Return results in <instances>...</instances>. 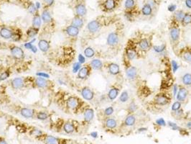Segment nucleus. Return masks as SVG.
Returning a JSON list of instances; mask_svg holds the SVG:
<instances>
[{
  "mask_svg": "<svg viewBox=\"0 0 191 144\" xmlns=\"http://www.w3.org/2000/svg\"><path fill=\"white\" fill-rule=\"evenodd\" d=\"M94 114H95V112L94 109L90 105L88 106L83 113V115H84V120L82 122L83 125L90 124L93 119L94 118Z\"/></svg>",
  "mask_w": 191,
  "mask_h": 144,
  "instance_id": "b1692460",
  "label": "nucleus"
},
{
  "mask_svg": "<svg viewBox=\"0 0 191 144\" xmlns=\"http://www.w3.org/2000/svg\"><path fill=\"white\" fill-rule=\"evenodd\" d=\"M190 24H191V13H185L184 17L180 23V25L185 27V26H187Z\"/></svg>",
  "mask_w": 191,
  "mask_h": 144,
  "instance_id": "79ce46f5",
  "label": "nucleus"
},
{
  "mask_svg": "<svg viewBox=\"0 0 191 144\" xmlns=\"http://www.w3.org/2000/svg\"><path fill=\"white\" fill-rule=\"evenodd\" d=\"M35 139L44 144H70L73 141L70 139L55 137L45 133H42L40 136H36Z\"/></svg>",
  "mask_w": 191,
  "mask_h": 144,
  "instance_id": "4468645a",
  "label": "nucleus"
},
{
  "mask_svg": "<svg viewBox=\"0 0 191 144\" xmlns=\"http://www.w3.org/2000/svg\"><path fill=\"white\" fill-rule=\"evenodd\" d=\"M114 109L113 107H108L106 109H104V110H102L101 111L102 119L106 118V117H111L114 113Z\"/></svg>",
  "mask_w": 191,
  "mask_h": 144,
  "instance_id": "58836bf2",
  "label": "nucleus"
},
{
  "mask_svg": "<svg viewBox=\"0 0 191 144\" xmlns=\"http://www.w3.org/2000/svg\"><path fill=\"white\" fill-rule=\"evenodd\" d=\"M131 63L132 62L123 58V65L124 66L126 77L132 82H137L139 79V72H138V69L135 66H132Z\"/></svg>",
  "mask_w": 191,
  "mask_h": 144,
  "instance_id": "2eb2a0df",
  "label": "nucleus"
},
{
  "mask_svg": "<svg viewBox=\"0 0 191 144\" xmlns=\"http://www.w3.org/2000/svg\"><path fill=\"white\" fill-rule=\"evenodd\" d=\"M118 1L116 0H104L102 4V8L103 11L106 12H112L117 7Z\"/></svg>",
  "mask_w": 191,
  "mask_h": 144,
  "instance_id": "a878e982",
  "label": "nucleus"
},
{
  "mask_svg": "<svg viewBox=\"0 0 191 144\" xmlns=\"http://www.w3.org/2000/svg\"><path fill=\"white\" fill-rule=\"evenodd\" d=\"M75 88L80 93L81 97L86 101H92L95 98L96 93L91 87H88V86H83V87H80L75 86Z\"/></svg>",
  "mask_w": 191,
  "mask_h": 144,
  "instance_id": "f3484780",
  "label": "nucleus"
},
{
  "mask_svg": "<svg viewBox=\"0 0 191 144\" xmlns=\"http://www.w3.org/2000/svg\"><path fill=\"white\" fill-rule=\"evenodd\" d=\"M143 56L144 55L138 48L137 43L134 37L129 38L126 42L124 49L123 58L132 62L135 59H142Z\"/></svg>",
  "mask_w": 191,
  "mask_h": 144,
  "instance_id": "6e6552de",
  "label": "nucleus"
},
{
  "mask_svg": "<svg viewBox=\"0 0 191 144\" xmlns=\"http://www.w3.org/2000/svg\"><path fill=\"white\" fill-rule=\"evenodd\" d=\"M181 82L183 86L186 87H191V73H186L181 77Z\"/></svg>",
  "mask_w": 191,
  "mask_h": 144,
  "instance_id": "c9c22d12",
  "label": "nucleus"
},
{
  "mask_svg": "<svg viewBox=\"0 0 191 144\" xmlns=\"http://www.w3.org/2000/svg\"><path fill=\"white\" fill-rule=\"evenodd\" d=\"M27 10H28L29 12L30 13V14H35L36 13L38 12V9H37V7H36L35 4H33V3L32 2H30L27 4Z\"/></svg>",
  "mask_w": 191,
  "mask_h": 144,
  "instance_id": "c03bdc74",
  "label": "nucleus"
},
{
  "mask_svg": "<svg viewBox=\"0 0 191 144\" xmlns=\"http://www.w3.org/2000/svg\"><path fill=\"white\" fill-rule=\"evenodd\" d=\"M124 37V25L121 23H117L114 30L108 35L106 38V46L110 53L116 56L122 51Z\"/></svg>",
  "mask_w": 191,
  "mask_h": 144,
  "instance_id": "7ed1b4c3",
  "label": "nucleus"
},
{
  "mask_svg": "<svg viewBox=\"0 0 191 144\" xmlns=\"http://www.w3.org/2000/svg\"><path fill=\"white\" fill-rule=\"evenodd\" d=\"M0 144H7V141L4 138L0 137Z\"/></svg>",
  "mask_w": 191,
  "mask_h": 144,
  "instance_id": "603ef678",
  "label": "nucleus"
},
{
  "mask_svg": "<svg viewBox=\"0 0 191 144\" xmlns=\"http://www.w3.org/2000/svg\"><path fill=\"white\" fill-rule=\"evenodd\" d=\"M25 78L27 88L37 89L44 90L53 94L55 91V84L49 78L40 76H26Z\"/></svg>",
  "mask_w": 191,
  "mask_h": 144,
  "instance_id": "39448f33",
  "label": "nucleus"
},
{
  "mask_svg": "<svg viewBox=\"0 0 191 144\" xmlns=\"http://www.w3.org/2000/svg\"><path fill=\"white\" fill-rule=\"evenodd\" d=\"M189 97H190V91L188 88L183 84L178 85L177 93V101H179L182 103V104H185L188 102Z\"/></svg>",
  "mask_w": 191,
  "mask_h": 144,
  "instance_id": "6ab92c4d",
  "label": "nucleus"
},
{
  "mask_svg": "<svg viewBox=\"0 0 191 144\" xmlns=\"http://www.w3.org/2000/svg\"><path fill=\"white\" fill-rule=\"evenodd\" d=\"M75 15L79 17H84L87 14V9L86 4L84 1L80 0L75 6Z\"/></svg>",
  "mask_w": 191,
  "mask_h": 144,
  "instance_id": "393cba45",
  "label": "nucleus"
},
{
  "mask_svg": "<svg viewBox=\"0 0 191 144\" xmlns=\"http://www.w3.org/2000/svg\"><path fill=\"white\" fill-rule=\"evenodd\" d=\"M176 9V6L174 4H171L168 7V10L170 12H174Z\"/></svg>",
  "mask_w": 191,
  "mask_h": 144,
  "instance_id": "8fccbe9b",
  "label": "nucleus"
},
{
  "mask_svg": "<svg viewBox=\"0 0 191 144\" xmlns=\"http://www.w3.org/2000/svg\"><path fill=\"white\" fill-rule=\"evenodd\" d=\"M8 107L9 110L11 112L14 113L20 114L24 118L33 119L35 117L36 113L37 110L34 108H30V107H23V106L18 105L17 104H11Z\"/></svg>",
  "mask_w": 191,
  "mask_h": 144,
  "instance_id": "f8f14e48",
  "label": "nucleus"
},
{
  "mask_svg": "<svg viewBox=\"0 0 191 144\" xmlns=\"http://www.w3.org/2000/svg\"><path fill=\"white\" fill-rule=\"evenodd\" d=\"M103 68L107 71L110 75L113 76L116 78V81L118 82L123 83L124 76L121 71L120 66L116 63L112 61H104L103 62Z\"/></svg>",
  "mask_w": 191,
  "mask_h": 144,
  "instance_id": "ddd939ff",
  "label": "nucleus"
},
{
  "mask_svg": "<svg viewBox=\"0 0 191 144\" xmlns=\"http://www.w3.org/2000/svg\"><path fill=\"white\" fill-rule=\"evenodd\" d=\"M40 33V30L38 29H36L33 27H30V28H28V30H27L26 31V35L28 38H33L35 37L36 35Z\"/></svg>",
  "mask_w": 191,
  "mask_h": 144,
  "instance_id": "4c0bfd02",
  "label": "nucleus"
},
{
  "mask_svg": "<svg viewBox=\"0 0 191 144\" xmlns=\"http://www.w3.org/2000/svg\"><path fill=\"white\" fill-rule=\"evenodd\" d=\"M80 123L75 120H65L63 119H59L55 123V126L59 127L62 129L63 131L65 132L67 134H71L74 132L77 131L79 128Z\"/></svg>",
  "mask_w": 191,
  "mask_h": 144,
  "instance_id": "9b49d317",
  "label": "nucleus"
},
{
  "mask_svg": "<svg viewBox=\"0 0 191 144\" xmlns=\"http://www.w3.org/2000/svg\"><path fill=\"white\" fill-rule=\"evenodd\" d=\"M80 30H81L78 29V27L70 25L66 26V27L63 29V32L64 34L68 38H69L71 39H74L78 38V35H79L80 33Z\"/></svg>",
  "mask_w": 191,
  "mask_h": 144,
  "instance_id": "5701e85b",
  "label": "nucleus"
},
{
  "mask_svg": "<svg viewBox=\"0 0 191 144\" xmlns=\"http://www.w3.org/2000/svg\"><path fill=\"white\" fill-rule=\"evenodd\" d=\"M186 5L187 7L191 9V0H186Z\"/></svg>",
  "mask_w": 191,
  "mask_h": 144,
  "instance_id": "864d4df0",
  "label": "nucleus"
},
{
  "mask_svg": "<svg viewBox=\"0 0 191 144\" xmlns=\"http://www.w3.org/2000/svg\"><path fill=\"white\" fill-rule=\"evenodd\" d=\"M138 109L137 104H136L135 100H132L130 103H129V106L127 108V114H131V113H135Z\"/></svg>",
  "mask_w": 191,
  "mask_h": 144,
  "instance_id": "37998d69",
  "label": "nucleus"
},
{
  "mask_svg": "<svg viewBox=\"0 0 191 144\" xmlns=\"http://www.w3.org/2000/svg\"><path fill=\"white\" fill-rule=\"evenodd\" d=\"M136 120L137 118L135 113L127 114L123 122V126H126V127H132L136 123Z\"/></svg>",
  "mask_w": 191,
  "mask_h": 144,
  "instance_id": "c85d7f7f",
  "label": "nucleus"
},
{
  "mask_svg": "<svg viewBox=\"0 0 191 144\" xmlns=\"http://www.w3.org/2000/svg\"><path fill=\"white\" fill-rule=\"evenodd\" d=\"M175 53L182 61L191 64V46H186L182 47Z\"/></svg>",
  "mask_w": 191,
  "mask_h": 144,
  "instance_id": "aec40b11",
  "label": "nucleus"
},
{
  "mask_svg": "<svg viewBox=\"0 0 191 144\" xmlns=\"http://www.w3.org/2000/svg\"><path fill=\"white\" fill-rule=\"evenodd\" d=\"M93 72V69L89 63H86L85 64L83 65L81 67V69L78 70V73H77L76 78L80 80H86L88 79L91 75Z\"/></svg>",
  "mask_w": 191,
  "mask_h": 144,
  "instance_id": "412c9836",
  "label": "nucleus"
},
{
  "mask_svg": "<svg viewBox=\"0 0 191 144\" xmlns=\"http://www.w3.org/2000/svg\"><path fill=\"white\" fill-rule=\"evenodd\" d=\"M171 115L174 117L175 120H180L183 119H186V113L184 112L183 108L180 109L176 111H171Z\"/></svg>",
  "mask_w": 191,
  "mask_h": 144,
  "instance_id": "f704fd0d",
  "label": "nucleus"
},
{
  "mask_svg": "<svg viewBox=\"0 0 191 144\" xmlns=\"http://www.w3.org/2000/svg\"><path fill=\"white\" fill-rule=\"evenodd\" d=\"M182 103L179 101H175L172 105V111H176L182 108Z\"/></svg>",
  "mask_w": 191,
  "mask_h": 144,
  "instance_id": "de8ad7c7",
  "label": "nucleus"
},
{
  "mask_svg": "<svg viewBox=\"0 0 191 144\" xmlns=\"http://www.w3.org/2000/svg\"><path fill=\"white\" fill-rule=\"evenodd\" d=\"M169 37H170V43L173 51L175 52L177 50L180 39H181V28L180 24L177 22L175 21L173 19H171L170 25H169Z\"/></svg>",
  "mask_w": 191,
  "mask_h": 144,
  "instance_id": "1a4fd4ad",
  "label": "nucleus"
},
{
  "mask_svg": "<svg viewBox=\"0 0 191 144\" xmlns=\"http://www.w3.org/2000/svg\"><path fill=\"white\" fill-rule=\"evenodd\" d=\"M117 22V20L114 17H106V16H100L97 18L91 20L87 24L86 32L87 34L92 37L99 33L102 29L109 27Z\"/></svg>",
  "mask_w": 191,
  "mask_h": 144,
  "instance_id": "20e7f679",
  "label": "nucleus"
},
{
  "mask_svg": "<svg viewBox=\"0 0 191 144\" xmlns=\"http://www.w3.org/2000/svg\"><path fill=\"white\" fill-rule=\"evenodd\" d=\"M52 114L48 111H43V110H37L35 115V118L40 120H46L50 118Z\"/></svg>",
  "mask_w": 191,
  "mask_h": 144,
  "instance_id": "473e14b6",
  "label": "nucleus"
},
{
  "mask_svg": "<svg viewBox=\"0 0 191 144\" xmlns=\"http://www.w3.org/2000/svg\"><path fill=\"white\" fill-rule=\"evenodd\" d=\"M129 100V93H128L127 91H122V94L120 95V97H119V101L121 102H126Z\"/></svg>",
  "mask_w": 191,
  "mask_h": 144,
  "instance_id": "a18cd8bd",
  "label": "nucleus"
},
{
  "mask_svg": "<svg viewBox=\"0 0 191 144\" xmlns=\"http://www.w3.org/2000/svg\"><path fill=\"white\" fill-rule=\"evenodd\" d=\"M37 45L40 51L44 53H48V51L50 50V42L47 38H40Z\"/></svg>",
  "mask_w": 191,
  "mask_h": 144,
  "instance_id": "cd10ccee",
  "label": "nucleus"
},
{
  "mask_svg": "<svg viewBox=\"0 0 191 144\" xmlns=\"http://www.w3.org/2000/svg\"><path fill=\"white\" fill-rule=\"evenodd\" d=\"M7 48L10 50L12 56L15 61L20 62L24 61V58H25V53L22 48L14 44V43L7 44Z\"/></svg>",
  "mask_w": 191,
  "mask_h": 144,
  "instance_id": "dca6fc26",
  "label": "nucleus"
},
{
  "mask_svg": "<svg viewBox=\"0 0 191 144\" xmlns=\"http://www.w3.org/2000/svg\"><path fill=\"white\" fill-rule=\"evenodd\" d=\"M153 9L151 6L147 3H145L142 8V13L144 16H150L152 15L153 12Z\"/></svg>",
  "mask_w": 191,
  "mask_h": 144,
  "instance_id": "a19ab883",
  "label": "nucleus"
},
{
  "mask_svg": "<svg viewBox=\"0 0 191 144\" xmlns=\"http://www.w3.org/2000/svg\"><path fill=\"white\" fill-rule=\"evenodd\" d=\"M0 26H1V25H0Z\"/></svg>",
  "mask_w": 191,
  "mask_h": 144,
  "instance_id": "4d7b16f0",
  "label": "nucleus"
},
{
  "mask_svg": "<svg viewBox=\"0 0 191 144\" xmlns=\"http://www.w3.org/2000/svg\"><path fill=\"white\" fill-rule=\"evenodd\" d=\"M134 38L136 40L138 48L144 56L153 48V33L137 32Z\"/></svg>",
  "mask_w": 191,
  "mask_h": 144,
  "instance_id": "0eeeda50",
  "label": "nucleus"
},
{
  "mask_svg": "<svg viewBox=\"0 0 191 144\" xmlns=\"http://www.w3.org/2000/svg\"><path fill=\"white\" fill-rule=\"evenodd\" d=\"M75 50L70 46H61L53 48L46 53L50 63L61 68H66L74 61Z\"/></svg>",
  "mask_w": 191,
  "mask_h": 144,
  "instance_id": "f03ea898",
  "label": "nucleus"
},
{
  "mask_svg": "<svg viewBox=\"0 0 191 144\" xmlns=\"http://www.w3.org/2000/svg\"><path fill=\"white\" fill-rule=\"evenodd\" d=\"M124 7L125 11L129 12L135 16V7H136L135 0H126L124 3Z\"/></svg>",
  "mask_w": 191,
  "mask_h": 144,
  "instance_id": "2f4dec72",
  "label": "nucleus"
},
{
  "mask_svg": "<svg viewBox=\"0 0 191 144\" xmlns=\"http://www.w3.org/2000/svg\"><path fill=\"white\" fill-rule=\"evenodd\" d=\"M10 74H11V71L10 70V69H6L5 72L1 73V76H0V80L3 81V80H5L6 78H9V76H10Z\"/></svg>",
  "mask_w": 191,
  "mask_h": 144,
  "instance_id": "49530a36",
  "label": "nucleus"
},
{
  "mask_svg": "<svg viewBox=\"0 0 191 144\" xmlns=\"http://www.w3.org/2000/svg\"><path fill=\"white\" fill-rule=\"evenodd\" d=\"M10 87L13 90H21L27 88L25 78L24 77H16L10 81Z\"/></svg>",
  "mask_w": 191,
  "mask_h": 144,
  "instance_id": "4be33fe9",
  "label": "nucleus"
},
{
  "mask_svg": "<svg viewBox=\"0 0 191 144\" xmlns=\"http://www.w3.org/2000/svg\"><path fill=\"white\" fill-rule=\"evenodd\" d=\"M190 120H191V117H190Z\"/></svg>",
  "mask_w": 191,
  "mask_h": 144,
  "instance_id": "6e6d98bb",
  "label": "nucleus"
},
{
  "mask_svg": "<svg viewBox=\"0 0 191 144\" xmlns=\"http://www.w3.org/2000/svg\"><path fill=\"white\" fill-rule=\"evenodd\" d=\"M173 96L169 91H161L157 93L152 100L147 104L148 107L152 111L162 110L163 107H166L171 103Z\"/></svg>",
  "mask_w": 191,
  "mask_h": 144,
  "instance_id": "423d86ee",
  "label": "nucleus"
},
{
  "mask_svg": "<svg viewBox=\"0 0 191 144\" xmlns=\"http://www.w3.org/2000/svg\"><path fill=\"white\" fill-rule=\"evenodd\" d=\"M185 13L186 12H184L183 10H177V11H176L173 14L172 19H173L175 21L177 22V23L180 24V23H181L182 20H183V17H184L185 15Z\"/></svg>",
  "mask_w": 191,
  "mask_h": 144,
  "instance_id": "ea45409f",
  "label": "nucleus"
},
{
  "mask_svg": "<svg viewBox=\"0 0 191 144\" xmlns=\"http://www.w3.org/2000/svg\"><path fill=\"white\" fill-rule=\"evenodd\" d=\"M157 123L160 126H165V123H164V120L162 119H160V120H157Z\"/></svg>",
  "mask_w": 191,
  "mask_h": 144,
  "instance_id": "3c124183",
  "label": "nucleus"
},
{
  "mask_svg": "<svg viewBox=\"0 0 191 144\" xmlns=\"http://www.w3.org/2000/svg\"><path fill=\"white\" fill-rule=\"evenodd\" d=\"M42 22H43V21H42L41 16L39 14V12L36 13L35 14H34V15H33V22H32V27H35V28L40 30V27H41Z\"/></svg>",
  "mask_w": 191,
  "mask_h": 144,
  "instance_id": "72a5a7b5",
  "label": "nucleus"
},
{
  "mask_svg": "<svg viewBox=\"0 0 191 144\" xmlns=\"http://www.w3.org/2000/svg\"><path fill=\"white\" fill-rule=\"evenodd\" d=\"M186 127H187L188 129H190V130H191V120H189L188 121H187V123H186Z\"/></svg>",
  "mask_w": 191,
  "mask_h": 144,
  "instance_id": "5fc2aeb1",
  "label": "nucleus"
},
{
  "mask_svg": "<svg viewBox=\"0 0 191 144\" xmlns=\"http://www.w3.org/2000/svg\"><path fill=\"white\" fill-rule=\"evenodd\" d=\"M102 120H103V125L104 128L108 130H114L118 126L117 120L114 117H108L102 119Z\"/></svg>",
  "mask_w": 191,
  "mask_h": 144,
  "instance_id": "bb28decb",
  "label": "nucleus"
},
{
  "mask_svg": "<svg viewBox=\"0 0 191 144\" xmlns=\"http://www.w3.org/2000/svg\"><path fill=\"white\" fill-rule=\"evenodd\" d=\"M0 36L6 40L12 39L13 41L18 42L22 39L23 33L17 27L1 25L0 26Z\"/></svg>",
  "mask_w": 191,
  "mask_h": 144,
  "instance_id": "9d476101",
  "label": "nucleus"
},
{
  "mask_svg": "<svg viewBox=\"0 0 191 144\" xmlns=\"http://www.w3.org/2000/svg\"><path fill=\"white\" fill-rule=\"evenodd\" d=\"M55 0H44V8H49L51 6L53 5Z\"/></svg>",
  "mask_w": 191,
  "mask_h": 144,
  "instance_id": "09e8293b",
  "label": "nucleus"
},
{
  "mask_svg": "<svg viewBox=\"0 0 191 144\" xmlns=\"http://www.w3.org/2000/svg\"><path fill=\"white\" fill-rule=\"evenodd\" d=\"M52 101L59 110L68 115L83 114L89 104L82 97L63 89L55 90Z\"/></svg>",
  "mask_w": 191,
  "mask_h": 144,
  "instance_id": "f257e3e1",
  "label": "nucleus"
},
{
  "mask_svg": "<svg viewBox=\"0 0 191 144\" xmlns=\"http://www.w3.org/2000/svg\"><path fill=\"white\" fill-rule=\"evenodd\" d=\"M123 89V85L122 83L116 81L111 86L107 93V99L110 102H113L118 97L120 94L121 91Z\"/></svg>",
  "mask_w": 191,
  "mask_h": 144,
  "instance_id": "a211bd4d",
  "label": "nucleus"
},
{
  "mask_svg": "<svg viewBox=\"0 0 191 144\" xmlns=\"http://www.w3.org/2000/svg\"><path fill=\"white\" fill-rule=\"evenodd\" d=\"M89 63L91 67H92L93 70L103 72V70L104 69V68H103V62L101 61L100 59H93V60H91L89 62Z\"/></svg>",
  "mask_w": 191,
  "mask_h": 144,
  "instance_id": "c756f323",
  "label": "nucleus"
},
{
  "mask_svg": "<svg viewBox=\"0 0 191 144\" xmlns=\"http://www.w3.org/2000/svg\"><path fill=\"white\" fill-rule=\"evenodd\" d=\"M84 24H85V22H84V17H79V16L77 15L74 16V17L72 19L71 23V25L75 26V27H78L80 30H81L84 27Z\"/></svg>",
  "mask_w": 191,
  "mask_h": 144,
  "instance_id": "7c9ffc66",
  "label": "nucleus"
},
{
  "mask_svg": "<svg viewBox=\"0 0 191 144\" xmlns=\"http://www.w3.org/2000/svg\"><path fill=\"white\" fill-rule=\"evenodd\" d=\"M84 54L88 59H91V58L95 57L96 56V51L94 50V48H93L91 46H88V47L86 48L84 51Z\"/></svg>",
  "mask_w": 191,
  "mask_h": 144,
  "instance_id": "e433bc0d",
  "label": "nucleus"
}]
</instances>
